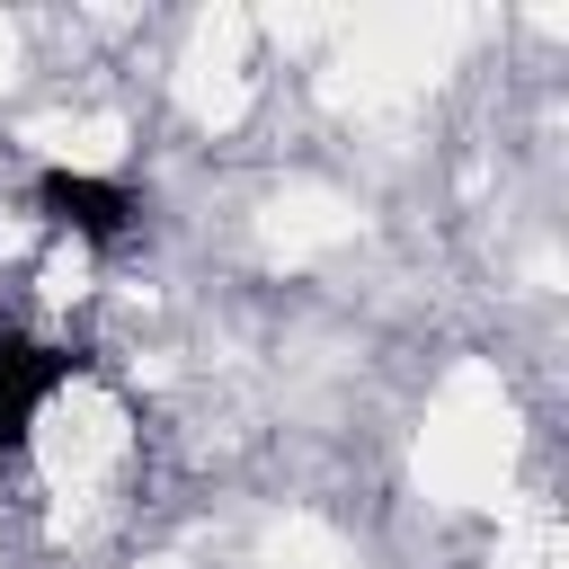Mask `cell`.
Wrapping results in <instances>:
<instances>
[{"instance_id": "cell-1", "label": "cell", "mask_w": 569, "mask_h": 569, "mask_svg": "<svg viewBox=\"0 0 569 569\" xmlns=\"http://www.w3.org/2000/svg\"><path fill=\"white\" fill-rule=\"evenodd\" d=\"M71 373H80V356H71V347H44V338L0 329V453H27L36 409H44Z\"/></svg>"}, {"instance_id": "cell-2", "label": "cell", "mask_w": 569, "mask_h": 569, "mask_svg": "<svg viewBox=\"0 0 569 569\" xmlns=\"http://www.w3.org/2000/svg\"><path fill=\"white\" fill-rule=\"evenodd\" d=\"M36 204H44L62 231H80V240H124L133 213H142L116 178H89V169H44V178H36Z\"/></svg>"}]
</instances>
